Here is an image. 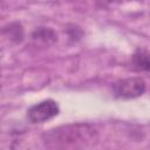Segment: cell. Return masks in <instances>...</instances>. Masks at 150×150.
Instances as JSON below:
<instances>
[{"mask_svg":"<svg viewBox=\"0 0 150 150\" xmlns=\"http://www.w3.org/2000/svg\"><path fill=\"white\" fill-rule=\"evenodd\" d=\"M98 132L89 123H71L53 128L42 135L43 143L49 148L77 149L94 144Z\"/></svg>","mask_w":150,"mask_h":150,"instance_id":"cell-1","label":"cell"},{"mask_svg":"<svg viewBox=\"0 0 150 150\" xmlns=\"http://www.w3.org/2000/svg\"><path fill=\"white\" fill-rule=\"evenodd\" d=\"M146 89V83L142 77H127L116 81L112 87V95L121 100H132L142 96Z\"/></svg>","mask_w":150,"mask_h":150,"instance_id":"cell-2","label":"cell"},{"mask_svg":"<svg viewBox=\"0 0 150 150\" xmlns=\"http://www.w3.org/2000/svg\"><path fill=\"white\" fill-rule=\"evenodd\" d=\"M60 112V107L56 101L48 98L43 100L34 105H32L27 110V118L30 123H45L55 116H57Z\"/></svg>","mask_w":150,"mask_h":150,"instance_id":"cell-3","label":"cell"},{"mask_svg":"<svg viewBox=\"0 0 150 150\" xmlns=\"http://www.w3.org/2000/svg\"><path fill=\"white\" fill-rule=\"evenodd\" d=\"M23 39V29L19 22L9 23L0 28V48L18 45Z\"/></svg>","mask_w":150,"mask_h":150,"instance_id":"cell-4","label":"cell"},{"mask_svg":"<svg viewBox=\"0 0 150 150\" xmlns=\"http://www.w3.org/2000/svg\"><path fill=\"white\" fill-rule=\"evenodd\" d=\"M32 39L36 43H42V45L49 46L57 40V35L49 27H39L33 32Z\"/></svg>","mask_w":150,"mask_h":150,"instance_id":"cell-5","label":"cell"},{"mask_svg":"<svg viewBox=\"0 0 150 150\" xmlns=\"http://www.w3.org/2000/svg\"><path fill=\"white\" fill-rule=\"evenodd\" d=\"M132 66L135 69L141 71L149 70V53L145 48H138L132 55Z\"/></svg>","mask_w":150,"mask_h":150,"instance_id":"cell-6","label":"cell"},{"mask_svg":"<svg viewBox=\"0 0 150 150\" xmlns=\"http://www.w3.org/2000/svg\"><path fill=\"white\" fill-rule=\"evenodd\" d=\"M121 0H95L96 6L98 8H109L111 6H115L120 2Z\"/></svg>","mask_w":150,"mask_h":150,"instance_id":"cell-7","label":"cell"}]
</instances>
